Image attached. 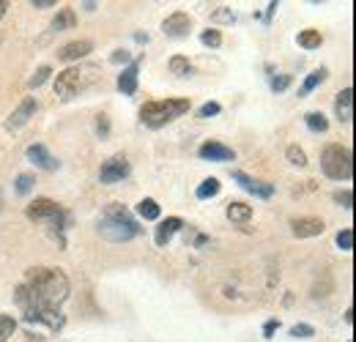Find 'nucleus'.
Returning a JSON list of instances; mask_svg holds the SVG:
<instances>
[{
  "label": "nucleus",
  "instance_id": "nucleus-28",
  "mask_svg": "<svg viewBox=\"0 0 356 342\" xmlns=\"http://www.w3.org/2000/svg\"><path fill=\"white\" fill-rule=\"evenodd\" d=\"M285 159H288L293 168H307V154H305L299 145H288V148H285Z\"/></svg>",
  "mask_w": 356,
  "mask_h": 342
},
{
  "label": "nucleus",
  "instance_id": "nucleus-39",
  "mask_svg": "<svg viewBox=\"0 0 356 342\" xmlns=\"http://www.w3.org/2000/svg\"><path fill=\"white\" fill-rule=\"evenodd\" d=\"M288 86H291V77H288V74L271 77V90H274V93H282V90H288Z\"/></svg>",
  "mask_w": 356,
  "mask_h": 342
},
{
  "label": "nucleus",
  "instance_id": "nucleus-19",
  "mask_svg": "<svg viewBox=\"0 0 356 342\" xmlns=\"http://www.w3.org/2000/svg\"><path fill=\"white\" fill-rule=\"evenodd\" d=\"M225 216L233 222V225H247L252 219V206L241 203V200H230L227 209H225Z\"/></svg>",
  "mask_w": 356,
  "mask_h": 342
},
{
  "label": "nucleus",
  "instance_id": "nucleus-6",
  "mask_svg": "<svg viewBox=\"0 0 356 342\" xmlns=\"http://www.w3.org/2000/svg\"><path fill=\"white\" fill-rule=\"evenodd\" d=\"M28 219L31 222H39V225H47V227H55L58 233L66 227V222H69V216L66 211L55 203V200H49V197H36L33 203H28Z\"/></svg>",
  "mask_w": 356,
  "mask_h": 342
},
{
  "label": "nucleus",
  "instance_id": "nucleus-13",
  "mask_svg": "<svg viewBox=\"0 0 356 342\" xmlns=\"http://www.w3.org/2000/svg\"><path fill=\"white\" fill-rule=\"evenodd\" d=\"M192 31V17L186 14V11H173L165 22H162V33L168 36V39H181V36H186Z\"/></svg>",
  "mask_w": 356,
  "mask_h": 342
},
{
  "label": "nucleus",
  "instance_id": "nucleus-42",
  "mask_svg": "<svg viewBox=\"0 0 356 342\" xmlns=\"http://www.w3.org/2000/svg\"><path fill=\"white\" fill-rule=\"evenodd\" d=\"M274 11H277V3H274V0H271V3H268L266 6V17H264V22H271V17H274Z\"/></svg>",
  "mask_w": 356,
  "mask_h": 342
},
{
  "label": "nucleus",
  "instance_id": "nucleus-46",
  "mask_svg": "<svg viewBox=\"0 0 356 342\" xmlns=\"http://www.w3.org/2000/svg\"><path fill=\"white\" fill-rule=\"evenodd\" d=\"M0 209H3V197H0Z\"/></svg>",
  "mask_w": 356,
  "mask_h": 342
},
{
  "label": "nucleus",
  "instance_id": "nucleus-26",
  "mask_svg": "<svg viewBox=\"0 0 356 342\" xmlns=\"http://www.w3.org/2000/svg\"><path fill=\"white\" fill-rule=\"evenodd\" d=\"M305 124H307V129L315 131V134H323V131L329 129V121H326L323 113H307V115H305Z\"/></svg>",
  "mask_w": 356,
  "mask_h": 342
},
{
  "label": "nucleus",
  "instance_id": "nucleus-37",
  "mask_svg": "<svg viewBox=\"0 0 356 342\" xmlns=\"http://www.w3.org/2000/svg\"><path fill=\"white\" fill-rule=\"evenodd\" d=\"M110 63H115V66H121V63L129 66V63H132V55H129L127 49H115V52L110 55Z\"/></svg>",
  "mask_w": 356,
  "mask_h": 342
},
{
  "label": "nucleus",
  "instance_id": "nucleus-38",
  "mask_svg": "<svg viewBox=\"0 0 356 342\" xmlns=\"http://www.w3.org/2000/svg\"><path fill=\"white\" fill-rule=\"evenodd\" d=\"M96 134H99L102 140L110 137V118H107V115H99V118H96Z\"/></svg>",
  "mask_w": 356,
  "mask_h": 342
},
{
  "label": "nucleus",
  "instance_id": "nucleus-3",
  "mask_svg": "<svg viewBox=\"0 0 356 342\" xmlns=\"http://www.w3.org/2000/svg\"><path fill=\"white\" fill-rule=\"evenodd\" d=\"M192 110V101L189 99H162V101H145L140 107V121L145 127L159 129L173 124L176 118H181L184 113Z\"/></svg>",
  "mask_w": 356,
  "mask_h": 342
},
{
  "label": "nucleus",
  "instance_id": "nucleus-18",
  "mask_svg": "<svg viewBox=\"0 0 356 342\" xmlns=\"http://www.w3.org/2000/svg\"><path fill=\"white\" fill-rule=\"evenodd\" d=\"M137 74H140V58L132 60L129 66H124V72L118 74V90L124 96H134L137 93Z\"/></svg>",
  "mask_w": 356,
  "mask_h": 342
},
{
  "label": "nucleus",
  "instance_id": "nucleus-31",
  "mask_svg": "<svg viewBox=\"0 0 356 342\" xmlns=\"http://www.w3.org/2000/svg\"><path fill=\"white\" fill-rule=\"evenodd\" d=\"M334 241H337V247H340L343 252H351V250H354V230H351V227H346V230H340Z\"/></svg>",
  "mask_w": 356,
  "mask_h": 342
},
{
  "label": "nucleus",
  "instance_id": "nucleus-23",
  "mask_svg": "<svg viewBox=\"0 0 356 342\" xmlns=\"http://www.w3.org/2000/svg\"><path fill=\"white\" fill-rule=\"evenodd\" d=\"M220 189H222L220 178H206V181L195 189V195H197V200H209V197H217V195H220Z\"/></svg>",
  "mask_w": 356,
  "mask_h": 342
},
{
  "label": "nucleus",
  "instance_id": "nucleus-7",
  "mask_svg": "<svg viewBox=\"0 0 356 342\" xmlns=\"http://www.w3.org/2000/svg\"><path fill=\"white\" fill-rule=\"evenodd\" d=\"M129 172H132L129 159H127L124 154H115V156H110V159L102 165V170H99V181H102V184H118V181H124Z\"/></svg>",
  "mask_w": 356,
  "mask_h": 342
},
{
  "label": "nucleus",
  "instance_id": "nucleus-15",
  "mask_svg": "<svg viewBox=\"0 0 356 342\" xmlns=\"http://www.w3.org/2000/svg\"><path fill=\"white\" fill-rule=\"evenodd\" d=\"M90 52H93V42H90V39H74V42L63 44V47L58 49V60H63V63H74V60L88 58Z\"/></svg>",
  "mask_w": 356,
  "mask_h": 342
},
{
  "label": "nucleus",
  "instance_id": "nucleus-30",
  "mask_svg": "<svg viewBox=\"0 0 356 342\" xmlns=\"http://www.w3.org/2000/svg\"><path fill=\"white\" fill-rule=\"evenodd\" d=\"M200 44H203V47L217 49V47L222 44V33H220L217 28H209V31H203V33H200Z\"/></svg>",
  "mask_w": 356,
  "mask_h": 342
},
{
  "label": "nucleus",
  "instance_id": "nucleus-36",
  "mask_svg": "<svg viewBox=\"0 0 356 342\" xmlns=\"http://www.w3.org/2000/svg\"><path fill=\"white\" fill-rule=\"evenodd\" d=\"M211 19H214V22H233L236 17H233V11H230L227 6H217V8L211 11Z\"/></svg>",
  "mask_w": 356,
  "mask_h": 342
},
{
  "label": "nucleus",
  "instance_id": "nucleus-40",
  "mask_svg": "<svg viewBox=\"0 0 356 342\" xmlns=\"http://www.w3.org/2000/svg\"><path fill=\"white\" fill-rule=\"evenodd\" d=\"M277 329H280V320H277V318H271V320H266V323H264V337H266V340H271Z\"/></svg>",
  "mask_w": 356,
  "mask_h": 342
},
{
  "label": "nucleus",
  "instance_id": "nucleus-47",
  "mask_svg": "<svg viewBox=\"0 0 356 342\" xmlns=\"http://www.w3.org/2000/svg\"><path fill=\"white\" fill-rule=\"evenodd\" d=\"M0 44H3V33H0Z\"/></svg>",
  "mask_w": 356,
  "mask_h": 342
},
{
  "label": "nucleus",
  "instance_id": "nucleus-2",
  "mask_svg": "<svg viewBox=\"0 0 356 342\" xmlns=\"http://www.w3.org/2000/svg\"><path fill=\"white\" fill-rule=\"evenodd\" d=\"M143 233V227L137 225V219L129 209H124L121 203H110L104 209V216L99 219V236L107 238V241H129V238H137Z\"/></svg>",
  "mask_w": 356,
  "mask_h": 342
},
{
  "label": "nucleus",
  "instance_id": "nucleus-35",
  "mask_svg": "<svg viewBox=\"0 0 356 342\" xmlns=\"http://www.w3.org/2000/svg\"><path fill=\"white\" fill-rule=\"evenodd\" d=\"M222 113V107L217 104V101H206L200 110H197V118H214V115H220Z\"/></svg>",
  "mask_w": 356,
  "mask_h": 342
},
{
  "label": "nucleus",
  "instance_id": "nucleus-4",
  "mask_svg": "<svg viewBox=\"0 0 356 342\" xmlns=\"http://www.w3.org/2000/svg\"><path fill=\"white\" fill-rule=\"evenodd\" d=\"M321 170L332 181H351L354 178V154L348 145L332 142L321 151Z\"/></svg>",
  "mask_w": 356,
  "mask_h": 342
},
{
  "label": "nucleus",
  "instance_id": "nucleus-45",
  "mask_svg": "<svg viewBox=\"0 0 356 342\" xmlns=\"http://www.w3.org/2000/svg\"><path fill=\"white\" fill-rule=\"evenodd\" d=\"M134 39H137V42H140V44H143V42L148 44V36H145V33H134Z\"/></svg>",
  "mask_w": 356,
  "mask_h": 342
},
{
  "label": "nucleus",
  "instance_id": "nucleus-10",
  "mask_svg": "<svg viewBox=\"0 0 356 342\" xmlns=\"http://www.w3.org/2000/svg\"><path fill=\"white\" fill-rule=\"evenodd\" d=\"M22 315H25L28 323H42L49 332H60V329L66 326V318H63L58 309H28V312H22Z\"/></svg>",
  "mask_w": 356,
  "mask_h": 342
},
{
  "label": "nucleus",
  "instance_id": "nucleus-29",
  "mask_svg": "<svg viewBox=\"0 0 356 342\" xmlns=\"http://www.w3.org/2000/svg\"><path fill=\"white\" fill-rule=\"evenodd\" d=\"M17 186H14V192L17 195H28L31 189H33V184H36V178L31 175V172H22V175H17V181H14Z\"/></svg>",
  "mask_w": 356,
  "mask_h": 342
},
{
  "label": "nucleus",
  "instance_id": "nucleus-24",
  "mask_svg": "<svg viewBox=\"0 0 356 342\" xmlns=\"http://www.w3.org/2000/svg\"><path fill=\"white\" fill-rule=\"evenodd\" d=\"M168 66H170V72H173L176 77H192V74H195V66H192L189 58H184V55H173Z\"/></svg>",
  "mask_w": 356,
  "mask_h": 342
},
{
  "label": "nucleus",
  "instance_id": "nucleus-12",
  "mask_svg": "<svg viewBox=\"0 0 356 342\" xmlns=\"http://www.w3.org/2000/svg\"><path fill=\"white\" fill-rule=\"evenodd\" d=\"M197 156H200L203 162H236V151L222 145V142H217V140L203 142V145L197 148Z\"/></svg>",
  "mask_w": 356,
  "mask_h": 342
},
{
  "label": "nucleus",
  "instance_id": "nucleus-17",
  "mask_svg": "<svg viewBox=\"0 0 356 342\" xmlns=\"http://www.w3.org/2000/svg\"><path fill=\"white\" fill-rule=\"evenodd\" d=\"M334 113L343 124H351L354 121V88H343L334 99Z\"/></svg>",
  "mask_w": 356,
  "mask_h": 342
},
{
  "label": "nucleus",
  "instance_id": "nucleus-1",
  "mask_svg": "<svg viewBox=\"0 0 356 342\" xmlns=\"http://www.w3.org/2000/svg\"><path fill=\"white\" fill-rule=\"evenodd\" d=\"M69 277L60 268L52 266H36L25 274V282L14 288V301L22 312L28 309H58L69 299Z\"/></svg>",
  "mask_w": 356,
  "mask_h": 342
},
{
  "label": "nucleus",
  "instance_id": "nucleus-11",
  "mask_svg": "<svg viewBox=\"0 0 356 342\" xmlns=\"http://www.w3.org/2000/svg\"><path fill=\"white\" fill-rule=\"evenodd\" d=\"M25 156H28V162H31V165H36L39 170H44V172H55L58 168H60L58 156H52V154L47 151L42 142H33V145H28Z\"/></svg>",
  "mask_w": 356,
  "mask_h": 342
},
{
  "label": "nucleus",
  "instance_id": "nucleus-33",
  "mask_svg": "<svg viewBox=\"0 0 356 342\" xmlns=\"http://www.w3.org/2000/svg\"><path fill=\"white\" fill-rule=\"evenodd\" d=\"M334 203L343 206L346 211H351V209H354V192H351V189H346V192H334Z\"/></svg>",
  "mask_w": 356,
  "mask_h": 342
},
{
  "label": "nucleus",
  "instance_id": "nucleus-20",
  "mask_svg": "<svg viewBox=\"0 0 356 342\" xmlns=\"http://www.w3.org/2000/svg\"><path fill=\"white\" fill-rule=\"evenodd\" d=\"M74 25H77V14H74V8H60L58 17L52 19L49 31H52V33H60V31H72Z\"/></svg>",
  "mask_w": 356,
  "mask_h": 342
},
{
  "label": "nucleus",
  "instance_id": "nucleus-32",
  "mask_svg": "<svg viewBox=\"0 0 356 342\" xmlns=\"http://www.w3.org/2000/svg\"><path fill=\"white\" fill-rule=\"evenodd\" d=\"M288 334L296 337V340H310V337H315V329H312L310 323H293Z\"/></svg>",
  "mask_w": 356,
  "mask_h": 342
},
{
  "label": "nucleus",
  "instance_id": "nucleus-22",
  "mask_svg": "<svg viewBox=\"0 0 356 342\" xmlns=\"http://www.w3.org/2000/svg\"><path fill=\"white\" fill-rule=\"evenodd\" d=\"M326 77H329V72H326V69H315V72H310V74H307V80H305L302 88H299V96H310L312 90L321 86Z\"/></svg>",
  "mask_w": 356,
  "mask_h": 342
},
{
  "label": "nucleus",
  "instance_id": "nucleus-44",
  "mask_svg": "<svg viewBox=\"0 0 356 342\" xmlns=\"http://www.w3.org/2000/svg\"><path fill=\"white\" fill-rule=\"evenodd\" d=\"M6 11H8V3H6V0H0V19L6 17Z\"/></svg>",
  "mask_w": 356,
  "mask_h": 342
},
{
  "label": "nucleus",
  "instance_id": "nucleus-14",
  "mask_svg": "<svg viewBox=\"0 0 356 342\" xmlns=\"http://www.w3.org/2000/svg\"><path fill=\"white\" fill-rule=\"evenodd\" d=\"M326 230V225H323V219H318V216H299V219H291V233L296 236V238H315V236H321Z\"/></svg>",
  "mask_w": 356,
  "mask_h": 342
},
{
  "label": "nucleus",
  "instance_id": "nucleus-43",
  "mask_svg": "<svg viewBox=\"0 0 356 342\" xmlns=\"http://www.w3.org/2000/svg\"><path fill=\"white\" fill-rule=\"evenodd\" d=\"M346 323H348V326H354V307H348V309H346Z\"/></svg>",
  "mask_w": 356,
  "mask_h": 342
},
{
  "label": "nucleus",
  "instance_id": "nucleus-21",
  "mask_svg": "<svg viewBox=\"0 0 356 342\" xmlns=\"http://www.w3.org/2000/svg\"><path fill=\"white\" fill-rule=\"evenodd\" d=\"M159 203L154 200V197H143L140 203H137V216L140 219H145V222H156L159 219Z\"/></svg>",
  "mask_w": 356,
  "mask_h": 342
},
{
  "label": "nucleus",
  "instance_id": "nucleus-27",
  "mask_svg": "<svg viewBox=\"0 0 356 342\" xmlns=\"http://www.w3.org/2000/svg\"><path fill=\"white\" fill-rule=\"evenodd\" d=\"M17 332V318L14 315H0V342H8Z\"/></svg>",
  "mask_w": 356,
  "mask_h": 342
},
{
  "label": "nucleus",
  "instance_id": "nucleus-34",
  "mask_svg": "<svg viewBox=\"0 0 356 342\" xmlns=\"http://www.w3.org/2000/svg\"><path fill=\"white\" fill-rule=\"evenodd\" d=\"M49 74H52V69H49V66H39V69H36V74L31 77V83H28V86H31V88H42L47 83V77H49Z\"/></svg>",
  "mask_w": 356,
  "mask_h": 342
},
{
  "label": "nucleus",
  "instance_id": "nucleus-8",
  "mask_svg": "<svg viewBox=\"0 0 356 342\" xmlns=\"http://www.w3.org/2000/svg\"><path fill=\"white\" fill-rule=\"evenodd\" d=\"M233 181H236L244 192H250V195H255V197H261V200H268V197L274 195V186H271V184L258 181V178H252V175H247V172H241V170H233Z\"/></svg>",
  "mask_w": 356,
  "mask_h": 342
},
{
  "label": "nucleus",
  "instance_id": "nucleus-25",
  "mask_svg": "<svg viewBox=\"0 0 356 342\" xmlns=\"http://www.w3.org/2000/svg\"><path fill=\"white\" fill-rule=\"evenodd\" d=\"M296 42H299V47H305V49H318V47L323 44V36H321V31L307 28V31H302V33L296 36Z\"/></svg>",
  "mask_w": 356,
  "mask_h": 342
},
{
  "label": "nucleus",
  "instance_id": "nucleus-9",
  "mask_svg": "<svg viewBox=\"0 0 356 342\" xmlns=\"http://www.w3.org/2000/svg\"><path fill=\"white\" fill-rule=\"evenodd\" d=\"M36 107H39V104H36V96H25V99L19 101V107H17V110L8 115V121H6V129H8V131H17V129H22L25 124H28V121H31V118H33V115H36Z\"/></svg>",
  "mask_w": 356,
  "mask_h": 342
},
{
  "label": "nucleus",
  "instance_id": "nucleus-16",
  "mask_svg": "<svg viewBox=\"0 0 356 342\" xmlns=\"http://www.w3.org/2000/svg\"><path fill=\"white\" fill-rule=\"evenodd\" d=\"M181 227H184V219H181V216H168V219H162L159 227H156V233H154L156 247H168Z\"/></svg>",
  "mask_w": 356,
  "mask_h": 342
},
{
  "label": "nucleus",
  "instance_id": "nucleus-41",
  "mask_svg": "<svg viewBox=\"0 0 356 342\" xmlns=\"http://www.w3.org/2000/svg\"><path fill=\"white\" fill-rule=\"evenodd\" d=\"M31 6L33 8H52V6H58L55 0H31Z\"/></svg>",
  "mask_w": 356,
  "mask_h": 342
},
{
  "label": "nucleus",
  "instance_id": "nucleus-5",
  "mask_svg": "<svg viewBox=\"0 0 356 342\" xmlns=\"http://www.w3.org/2000/svg\"><path fill=\"white\" fill-rule=\"evenodd\" d=\"M90 83H93V69L69 66V69L58 72V77H55V96H58L60 101H72V99H77L83 90H88Z\"/></svg>",
  "mask_w": 356,
  "mask_h": 342
}]
</instances>
